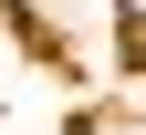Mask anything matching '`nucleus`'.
Wrapping results in <instances>:
<instances>
[{
  "label": "nucleus",
  "mask_w": 146,
  "mask_h": 135,
  "mask_svg": "<svg viewBox=\"0 0 146 135\" xmlns=\"http://www.w3.org/2000/svg\"><path fill=\"white\" fill-rule=\"evenodd\" d=\"M125 52L146 63V0H125Z\"/></svg>",
  "instance_id": "f257e3e1"
}]
</instances>
